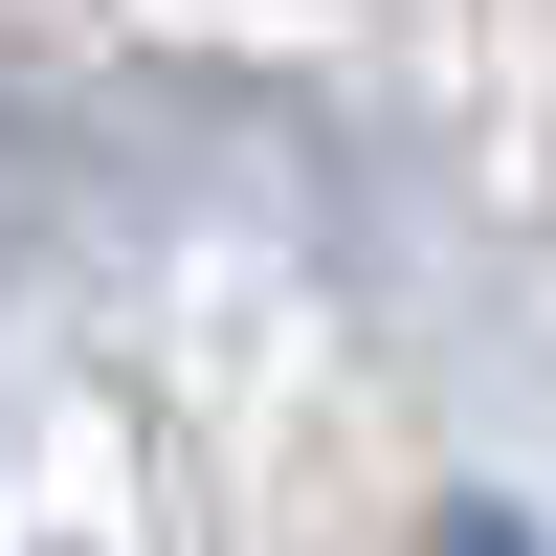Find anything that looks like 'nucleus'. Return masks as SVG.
Listing matches in <instances>:
<instances>
[{
  "label": "nucleus",
  "instance_id": "obj_1",
  "mask_svg": "<svg viewBox=\"0 0 556 556\" xmlns=\"http://www.w3.org/2000/svg\"><path fill=\"white\" fill-rule=\"evenodd\" d=\"M445 556H513V534H490V513H468V534H445Z\"/></svg>",
  "mask_w": 556,
  "mask_h": 556
}]
</instances>
